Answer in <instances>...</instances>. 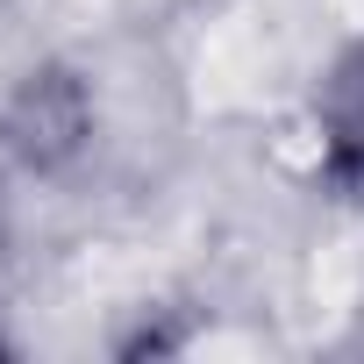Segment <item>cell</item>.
Returning a JSON list of instances; mask_svg holds the SVG:
<instances>
[{
	"label": "cell",
	"mask_w": 364,
	"mask_h": 364,
	"mask_svg": "<svg viewBox=\"0 0 364 364\" xmlns=\"http://www.w3.org/2000/svg\"><path fill=\"white\" fill-rule=\"evenodd\" d=\"M314 150H321V171L336 178V186L364 193V29L321 72V93H314Z\"/></svg>",
	"instance_id": "obj_1"
}]
</instances>
